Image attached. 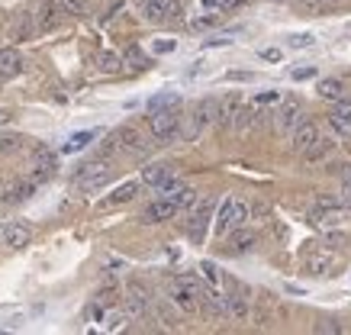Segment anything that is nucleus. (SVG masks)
I'll use <instances>...</instances> for the list:
<instances>
[{
    "instance_id": "1",
    "label": "nucleus",
    "mask_w": 351,
    "mask_h": 335,
    "mask_svg": "<svg viewBox=\"0 0 351 335\" xmlns=\"http://www.w3.org/2000/svg\"><path fill=\"white\" fill-rule=\"evenodd\" d=\"M149 129H152V136H155V142H158V145H171V142L181 136V110H178V107L152 110Z\"/></svg>"
},
{
    "instance_id": "2",
    "label": "nucleus",
    "mask_w": 351,
    "mask_h": 335,
    "mask_svg": "<svg viewBox=\"0 0 351 335\" xmlns=\"http://www.w3.org/2000/svg\"><path fill=\"white\" fill-rule=\"evenodd\" d=\"M171 303L184 310V313H197L200 310V281L193 277H174L171 281Z\"/></svg>"
},
{
    "instance_id": "3",
    "label": "nucleus",
    "mask_w": 351,
    "mask_h": 335,
    "mask_svg": "<svg viewBox=\"0 0 351 335\" xmlns=\"http://www.w3.org/2000/svg\"><path fill=\"white\" fill-rule=\"evenodd\" d=\"M216 110H219V100H213V97H203L197 107H193V113H191V126L184 129V139H200L203 136V129H210L216 123Z\"/></svg>"
},
{
    "instance_id": "4",
    "label": "nucleus",
    "mask_w": 351,
    "mask_h": 335,
    "mask_svg": "<svg viewBox=\"0 0 351 335\" xmlns=\"http://www.w3.org/2000/svg\"><path fill=\"white\" fill-rule=\"evenodd\" d=\"M113 181V168L107 162H87L81 164V171H77V187L84 190V194H94L100 187H107Z\"/></svg>"
},
{
    "instance_id": "5",
    "label": "nucleus",
    "mask_w": 351,
    "mask_h": 335,
    "mask_svg": "<svg viewBox=\"0 0 351 335\" xmlns=\"http://www.w3.org/2000/svg\"><path fill=\"white\" fill-rule=\"evenodd\" d=\"M142 13L152 23H168L181 16V3L178 0H142Z\"/></svg>"
},
{
    "instance_id": "6",
    "label": "nucleus",
    "mask_w": 351,
    "mask_h": 335,
    "mask_svg": "<svg viewBox=\"0 0 351 335\" xmlns=\"http://www.w3.org/2000/svg\"><path fill=\"white\" fill-rule=\"evenodd\" d=\"M213 200H200V203L191 210V223H187V232H191L193 242H203L206 236V226H210V219H213Z\"/></svg>"
},
{
    "instance_id": "7",
    "label": "nucleus",
    "mask_w": 351,
    "mask_h": 335,
    "mask_svg": "<svg viewBox=\"0 0 351 335\" xmlns=\"http://www.w3.org/2000/svg\"><path fill=\"white\" fill-rule=\"evenodd\" d=\"M0 238H3V245L7 249H13V251H20V249H26L32 242V229L23 223V219H10L7 226L0 229Z\"/></svg>"
},
{
    "instance_id": "8",
    "label": "nucleus",
    "mask_w": 351,
    "mask_h": 335,
    "mask_svg": "<svg viewBox=\"0 0 351 335\" xmlns=\"http://www.w3.org/2000/svg\"><path fill=\"white\" fill-rule=\"evenodd\" d=\"M110 139H113L117 151H126V155H142L145 151V139H142V132L136 126H119Z\"/></svg>"
},
{
    "instance_id": "9",
    "label": "nucleus",
    "mask_w": 351,
    "mask_h": 335,
    "mask_svg": "<svg viewBox=\"0 0 351 335\" xmlns=\"http://www.w3.org/2000/svg\"><path fill=\"white\" fill-rule=\"evenodd\" d=\"M62 20H64V10L58 0H43L39 3V10H36V29L39 33H52Z\"/></svg>"
},
{
    "instance_id": "10",
    "label": "nucleus",
    "mask_w": 351,
    "mask_h": 335,
    "mask_svg": "<svg viewBox=\"0 0 351 335\" xmlns=\"http://www.w3.org/2000/svg\"><path fill=\"white\" fill-rule=\"evenodd\" d=\"M55 171H58V158H55V151H49V149L36 151V164H32V171H29L32 184H45L49 177H55Z\"/></svg>"
},
{
    "instance_id": "11",
    "label": "nucleus",
    "mask_w": 351,
    "mask_h": 335,
    "mask_svg": "<svg viewBox=\"0 0 351 335\" xmlns=\"http://www.w3.org/2000/svg\"><path fill=\"white\" fill-rule=\"evenodd\" d=\"M226 310H229V319H248V290L242 284L229 281V293H226Z\"/></svg>"
},
{
    "instance_id": "12",
    "label": "nucleus",
    "mask_w": 351,
    "mask_h": 335,
    "mask_svg": "<svg viewBox=\"0 0 351 335\" xmlns=\"http://www.w3.org/2000/svg\"><path fill=\"white\" fill-rule=\"evenodd\" d=\"M32 194H36V184H32L29 177H16V181H7V184L0 187V203H23Z\"/></svg>"
},
{
    "instance_id": "13",
    "label": "nucleus",
    "mask_w": 351,
    "mask_h": 335,
    "mask_svg": "<svg viewBox=\"0 0 351 335\" xmlns=\"http://www.w3.org/2000/svg\"><path fill=\"white\" fill-rule=\"evenodd\" d=\"M200 306L206 310L210 319H229V310H226V297L216 287H200Z\"/></svg>"
},
{
    "instance_id": "14",
    "label": "nucleus",
    "mask_w": 351,
    "mask_h": 335,
    "mask_svg": "<svg viewBox=\"0 0 351 335\" xmlns=\"http://www.w3.org/2000/svg\"><path fill=\"white\" fill-rule=\"evenodd\" d=\"M345 216H348V210H345V206L322 203V206H316V210L309 213V223H313V226H319V229H332V226H339Z\"/></svg>"
},
{
    "instance_id": "15",
    "label": "nucleus",
    "mask_w": 351,
    "mask_h": 335,
    "mask_svg": "<svg viewBox=\"0 0 351 335\" xmlns=\"http://www.w3.org/2000/svg\"><path fill=\"white\" fill-rule=\"evenodd\" d=\"M319 139V129L313 126V123H300L297 129L290 132V149L297 151V155H306L309 151V145Z\"/></svg>"
},
{
    "instance_id": "16",
    "label": "nucleus",
    "mask_w": 351,
    "mask_h": 335,
    "mask_svg": "<svg viewBox=\"0 0 351 335\" xmlns=\"http://www.w3.org/2000/svg\"><path fill=\"white\" fill-rule=\"evenodd\" d=\"M174 213H178V203H171L168 197H158L155 203L145 206L142 223H168V219H174Z\"/></svg>"
},
{
    "instance_id": "17",
    "label": "nucleus",
    "mask_w": 351,
    "mask_h": 335,
    "mask_svg": "<svg viewBox=\"0 0 351 335\" xmlns=\"http://www.w3.org/2000/svg\"><path fill=\"white\" fill-rule=\"evenodd\" d=\"M329 126L339 132L341 139H351V103L348 100H339L335 110L329 113Z\"/></svg>"
},
{
    "instance_id": "18",
    "label": "nucleus",
    "mask_w": 351,
    "mask_h": 335,
    "mask_svg": "<svg viewBox=\"0 0 351 335\" xmlns=\"http://www.w3.org/2000/svg\"><path fill=\"white\" fill-rule=\"evenodd\" d=\"M23 75V55L16 49H0V81Z\"/></svg>"
},
{
    "instance_id": "19",
    "label": "nucleus",
    "mask_w": 351,
    "mask_h": 335,
    "mask_svg": "<svg viewBox=\"0 0 351 335\" xmlns=\"http://www.w3.org/2000/svg\"><path fill=\"white\" fill-rule=\"evenodd\" d=\"M36 33H39V29H36V13L23 10L20 16H16V23H13V29H10L13 42H26V39H32Z\"/></svg>"
},
{
    "instance_id": "20",
    "label": "nucleus",
    "mask_w": 351,
    "mask_h": 335,
    "mask_svg": "<svg viewBox=\"0 0 351 335\" xmlns=\"http://www.w3.org/2000/svg\"><path fill=\"white\" fill-rule=\"evenodd\" d=\"M168 177H174V164L155 162V164H149V168L142 171V184H149V187H158V184H165Z\"/></svg>"
},
{
    "instance_id": "21",
    "label": "nucleus",
    "mask_w": 351,
    "mask_h": 335,
    "mask_svg": "<svg viewBox=\"0 0 351 335\" xmlns=\"http://www.w3.org/2000/svg\"><path fill=\"white\" fill-rule=\"evenodd\" d=\"M303 123V113H300L297 103H284L280 107V113H277V129L280 132H293Z\"/></svg>"
},
{
    "instance_id": "22",
    "label": "nucleus",
    "mask_w": 351,
    "mask_h": 335,
    "mask_svg": "<svg viewBox=\"0 0 351 335\" xmlns=\"http://www.w3.org/2000/svg\"><path fill=\"white\" fill-rule=\"evenodd\" d=\"M242 110V97L239 94H226L223 100H219V110H216V119L223 123V126H232L235 113Z\"/></svg>"
},
{
    "instance_id": "23",
    "label": "nucleus",
    "mask_w": 351,
    "mask_h": 335,
    "mask_svg": "<svg viewBox=\"0 0 351 335\" xmlns=\"http://www.w3.org/2000/svg\"><path fill=\"white\" fill-rule=\"evenodd\" d=\"M316 90H319V97H322V100H332V103L345 100V84H341L339 77H322Z\"/></svg>"
},
{
    "instance_id": "24",
    "label": "nucleus",
    "mask_w": 351,
    "mask_h": 335,
    "mask_svg": "<svg viewBox=\"0 0 351 335\" xmlns=\"http://www.w3.org/2000/svg\"><path fill=\"white\" fill-rule=\"evenodd\" d=\"M332 255H322V251H316V255H306V271L313 274V277H322V274H329L332 271Z\"/></svg>"
},
{
    "instance_id": "25",
    "label": "nucleus",
    "mask_w": 351,
    "mask_h": 335,
    "mask_svg": "<svg viewBox=\"0 0 351 335\" xmlns=\"http://www.w3.org/2000/svg\"><path fill=\"white\" fill-rule=\"evenodd\" d=\"M97 139V132L94 129H87V132H75V136H71V139L64 142V155H71V151H81V149H87V145H90V142Z\"/></svg>"
},
{
    "instance_id": "26",
    "label": "nucleus",
    "mask_w": 351,
    "mask_h": 335,
    "mask_svg": "<svg viewBox=\"0 0 351 335\" xmlns=\"http://www.w3.org/2000/svg\"><path fill=\"white\" fill-rule=\"evenodd\" d=\"M138 194V184L136 181H129V184H123V187H117V190H113V194L107 197V206H117V203H129V200H132V197Z\"/></svg>"
},
{
    "instance_id": "27",
    "label": "nucleus",
    "mask_w": 351,
    "mask_h": 335,
    "mask_svg": "<svg viewBox=\"0 0 351 335\" xmlns=\"http://www.w3.org/2000/svg\"><path fill=\"white\" fill-rule=\"evenodd\" d=\"M252 216V210H248V203H242V200H232V210H229V232L239 226H245V219Z\"/></svg>"
},
{
    "instance_id": "28",
    "label": "nucleus",
    "mask_w": 351,
    "mask_h": 335,
    "mask_svg": "<svg viewBox=\"0 0 351 335\" xmlns=\"http://www.w3.org/2000/svg\"><path fill=\"white\" fill-rule=\"evenodd\" d=\"M145 310H149V297H145V290H142V287H132V290H129V313L142 316Z\"/></svg>"
},
{
    "instance_id": "29",
    "label": "nucleus",
    "mask_w": 351,
    "mask_h": 335,
    "mask_svg": "<svg viewBox=\"0 0 351 335\" xmlns=\"http://www.w3.org/2000/svg\"><path fill=\"white\" fill-rule=\"evenodd\" d=\"M332 145H335V142H332L329 136H319V139H316L313 145H309L306 158H309V162H319V158H326V155L332 151Z\"/></svg>"
},
{
    "instance_id": "30",
    "label": "nucleus",
    "mask_w": 351,
    "mask_h": 335,
    "mask_svg": "<svg viewBox=\"0 0 351 335\" xmlns=\"http://www.w3.org/2000/svg\"><path fill=\"white\" fill-rule=\"evenodd\" d=\"M255 242H258V236L255 232H252V229H248V232H235L232 236V242H229V245H232V251H252L255 249Z\"/></svg>"
},
{
    "instance_id": "31",
    "label": "nucleus",
    "mask_w": 351,
    "mask_h": 335,
    "mask_svg": "<svg viewBox=\"0 0 351 335\" xmlns=\"http://www.w3.org/2000/svg\"><path fill=\"white\" fill-rule=\"evenodd\" d=\"M58 3H62V10L71 13V16H84V13H87V3H84V0H58Z\"/></svg>"
},
{
    "instance_id": "32",
    "label": "nucleus",
    "mask_w": 351,
    "mask_h": 335,
    "mask_svg": "<svg viewBox=\"0 0 351 335\" xmlns=\"http://www.w3.org/2000/svg\"><path fill=\"white\" fill-rule=\"evenodd\" d=\"M290 45H293V49H309V45H316V36H313V33L290 36Z\"/></svg>"
},
{
    "instance_id": "33",
    "label": "nucleus",
    "mask_w": 351,
    "mask_h": 335,
    "mask_svg": "<svg viewBox=\"0 0 351 335\" xmlns=\"http://www.w3.org/2000/svg\"><path fill=\"white\" fill-rule=\"evenodd\" d=\"M100 68L113 75V71H119V58H117L113 52H104V55H100Z\"/></svg>"
},
{
    "instance_id": "34",
    "label": "nucleus",
    "mask_w": 351,
    "mask_h": 335,
    "mask_svg": "<svg viewBox=\"0 0 351 335\" xmlns=\"http://www.w3.org/2000/svg\"><path fill=\"white\" fill-rule=\"evenodd\" d=\"M200 271H203V277H206V281L213 284V287H216V284H219V271H216L213 264H210V261H203V264H200Z\"/></svg>"
},
{
    "instance_id": "35",
    "label": "nucleus",
    "mask_w": 351,
    "mask_h": 335,
    "mask_svg": "<svg viewBox=\"0 0 351 335\" xmlns=\"http://www.w3.org/2000/svg\"><path fill=\"white\" fill-rule=\"evenodd\" d=\"M158 107H178V97H155V100H149V110H158Z\"/></svg>"
},
{
    "instance_id": "36",
    "label": "nucleus",
    "mask_w": 351,
    "mask_h": 335,
    "mask_svg": "<svg viewBox=\"0 0 351 335\" xmlns=\"http://www.w3.org/2000/svg\"><path fill=\"white\" fill-rule=\"evenodd\" d=\"M219 23V13H213V16H200V20H193V29H206V26H216Z\"/></svg>"
},
{
    "instance_id": "37",
    "label": "nucleus",
    "mask_w": 351,
    "mask_h": 335,
    "mask_svg": "<svg viewBox=\"0 0 351 335\" xmlns=\"http://www.w3.org/2000/svg\"><path fill=\"white\" fill-rule=\"evenodd\" d=\"M316 77V68H293V81H309Z\"/></svg>"
},
{
    "instance_id": "38",
    "label": "nucleus",
    "mask_w": 351,
    "mask_h": 335,
    "mask_svg": "<svg viewBox=\"0 0 351 335\" xmlns=\"http://www.w3.org/2000/svg\"><path fill=\"white\" fill-rule=\"evenodd\" d=\"M16 145H20L16 136H0V151H10V149H16Z\"/></svg>"
},
{
    "instance_id": "39",
    "label": "nucleus",
    "mask_w": 351,
    "mask_h": 335,
    "mask_svg": "<svg viewBox=\"0 0 351 335\" xmlns=\"http://www.w3.org/2000/svg\"><path fill=\"white\" fill-rule=\"evenodd\" d=\"M245 0H216V7L219 10H235V7H242Z\"/></svg>"
},
{
    "instance_id": "40",
    "label": "nucleus",
    "mask_w": 351,
    "mask_h": 335,
    "mask_svg": "<svg viewBox=\"0 0 351 335\" xmlns=\"http://www.w3.org/2000/svg\"><path fill=\"white\" fill-rule=\"evenodd\" d=\"M129 62H132V65L136 68H145V58H142V55H138V49H129V55H126Z\"/></svg>"
},
{
    "instance_id": "41",
    "label": "nucleus",
    "mask_w": 351,
    "mask_h": 335,
    "mask_svg": "<svg viewBox=\"0 0 351 335\" xmlns=\"http://www.w3.org/2000/svg\"><path fill=\"white\" fill-rule=\"evenodd\" d=\"M261 58H265V62H280L284 55H280V49H265V52H261Z\"/></svg>"
},
{
    "instance_id": "42",
    "label": "nucleus",
    "mask_w": 351,
    "mask_h": 335,
    "mask_svg": "<svg viewBox=\"0 0 351 335\" xmlns=\"http://www.w3.org/2000/svg\"><path fill=\"white\" fill-rule=\"evenodd\" d=\"M329 245H332V249L345 245V232H329Z\"/></svg>"
},
{
    "instance_id": "43",
    "label": "nucleus",
    "mask_w": 351,
    "mask_h": 335,
    "mask_svg": "<svg viewBox=\"0 0 351 335\" xmlns=\"http://www.w3.org/2000/svg\"><path fill=\"white\" fill-rule=\"evenodd\" d=\"M341 203H345V210L351 213V184H345L341 187Z\"/></svg>"
},
{
    "instance_id": "44",
    "label": "nucleus",
    "mask_w": 351,
    "mask_h": 335,
    "mask_svg": "<svg viewBox=\"0 0 351 335\" xmlns=\"http://www.w3.org/2000/svg\"><path fill=\"white\" fill-rule=\"evenodd\" d=\"M107 329H123V316H119V313H113V316H110Z\"/></svg>"
},
{
    "instance_id": "45",
    "label": "nucleus",
    "mask_w": 351,
    "mask_h": 335,
    "mask_svg": "<svg viewBox=\"0 0 351 335\" xmlns=\"http://www.w3.org/2000/svg\"><path fill=\"white\" fill-rule=\"evenodd\" d=\"M255 103H277V94L271 90V94H261V97H255Z\"/></svg>"
},
{
    "instance_id": "46",
    "label": "nucleus",
    "mask_w": 351,
    "mask_h": 335,
    "mask_svg": "<svg viewBox=\"0 0 351 335\" xmlns=\"http://www.w3.org/2000/svg\"><path fill=\"white\" fill-rule=\"evenodd\" d=\"M316 332H339V325H335V323H322V325H316Z\"/></svg>"
},
{
    "instance_id": "47",
    "label": "nucleus",
    "mask_w": 351,
    "mask_h": 335,
    "mask_svg": "<svg viewBox=\"0 0 351 335\" xmlns=\"http://www.w3.org/2000/svg\"><path fill=\"white\" fill-rule=\"evenodd\" d=\"M155 49H158V52H171V49H174V42H171V39H168V42H158V45H155Z\"/></svg>"
},
{
    "instance_id": "48",
    "label": "nucleus",
    "mask_w": 351,
    "mask_h": 335,
    "mask_svg": "<svg viewBox=\"0 0 351 335\" xmlns=\"http://www.w3.org/2000/svg\"><path fill=\"white\" fill-rule=\"evenodd\" d=\"M203 7H216V0H203Z\"/></svg>"
},
{
    "instance_id": "49",
    "label": "nucleus",
    "mask_w": 351,
    "mask_h": 335,
    "mask_svg": "<svg viewBox=\"0 0 351 335\" xmlns=\"http://www.w3.org/2000/svg\"><path fill=\"white\" fill-rule=\"evenodd\" d=\"M319 3H341V0H319Z\"/></svg>"
},
{
    "instance_id": "50",
    "label": "nucleus",
    "mask_w": 351,
    "mask_h": 335,
    "mask_svg": "<svg viewBox=\"0 0 351 335\" xmlns=\"http://www.w3.org/2000/svg\"><path fill=\"white\" fill-rule=\"evenodd\" d=\"M274 3H284V0H274Z\"/></svg>"
}]
</instances>
